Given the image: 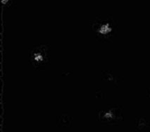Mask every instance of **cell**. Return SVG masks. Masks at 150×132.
Listing matches in <instances>:
<instances>
[{
    "instance_id": "obj_1",
    "label": "cell",
    "mask_w": 150,
    "mask_h": 132,
    "mask_svg": "<svg viewBox=\"0 0 150 132\" xmlns=\"http://www.w3.org/2000/svg\"><path fill=\"white\" fill-rule=\"evenodd\" d=\"M97 32L98 34L100 35H109L110 33L112 32V26H110V23H104V24H101L98 29H97Z\"/></svg>"
},
{
    "instance_id": "obj_2",
    "label": "cell",
    "mask_w": 150,
    "mask_h": 132,
    "mask_svg": "<svg viewBox=\"0 0 150 132\" xmlns=\"http://www.w3.org/2000/svg\"><path fill=\"white\" fill-rule=\"evenodd\" d=\"M33 60L35 62H44L45 60V56H44V54H42L41 52H36L33 54Z\"/></svg>"
},
{
    "instance_id": "obj_3",
    "label": "cell",
    "mask_w": 150,
    "mask_h": 132,
    "mask_svg": "<svg viewBox=\"0 0 150 132\" xmlns=\"http://www.w3.org/2000/svg\"><path fill=\"white\" fill-rule=\"evenodd\" d=\"M103 119H108V120L112 119H114V113H113L112 111H106V112H104V114H103Z\"/></svg>"
},
{
    "instance_id": "obj_4",
    "label": "cell",
    "mask_w": 150,
    "mask_h": 132,
    "mask_svg": "<svg viewBox=\"0 0 150 132\" xmlns=\"http://www.w3.org/2000/svg\"><path fill=\"white\" fill-rule=\"evenodd\" d=\"M8 2H9V0H1V3L3 6H6Z\"/></svg>"
}]
</instances>
